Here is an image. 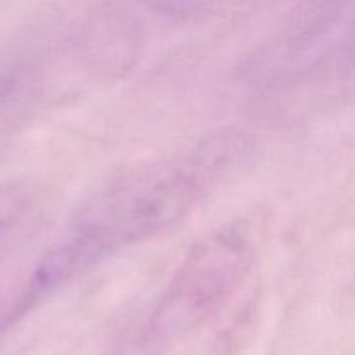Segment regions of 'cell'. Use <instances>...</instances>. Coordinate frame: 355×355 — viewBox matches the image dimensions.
<instances>
[{"mask_svg": "<svg viewBox=\"0 0 355 355\" xmlns=\"http://www.w3.org/2000/svg\"><path fill=\"white\" fill-rule=\"evenodd\" d=\"M248 141L218 132L191 151L123 170L75 214L35 267L19 305H30L107 257L182 222L241 163Z\"/></svg>", "mask_w": 355, "mask_h": 355, "instance_id": "obj_1", "label": "cell"}, {"mask_svg": "<svg viewBox=\"0 0 355 355\" xmlns=\"http://www.w3.org/2000/svg\"><path fill=\"white\" fill-rule=\"evenodd\" d=\"M255 248L234 225L217 229L191 248L148 321L151 340L186 336L217 321L248 284Z\"/></svg>", "mask_w": 355, "mask_h": 355, "instance_id": "obj_2", "label": "cell"}]
</instances>
